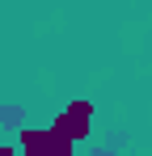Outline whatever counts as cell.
<instances>
[{"label":"cell","instance_id":"cell-1","mask_svg":"<svg viewBox=\"0 0 152 156\" xmlns=\"http://www.w3.org/2000/svg\"><path fill=\"white\" fill-rule=\"evenodd\" d=\"M89 122H93V105H89V101H72L59 118H55V131H59L63 139H72V144H76V139L89 135Z\"/></svg>","mask_w":152,"mask_h":156}]
</instances>
